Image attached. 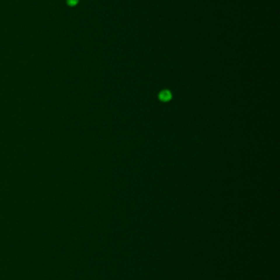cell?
Returning <instances> with one entry per match:
<instances>
[{"label":"cell","mask_w":280,"mask_h":280,"mask_svg":"<svg viewBox=\"0 0 280 280\" xmlns=\"http://www.w3.org/2000/svg\"><path fill=\"white\" fill-rule=\"evenodd\" d=\"M159 98L163 102H168L172 98V94L169 90H164L159 94Z\"/></svg>","instance_id":"obj_1"},{"label":"cell","mask_w":280,"mask_h":280,"mask_svg":"<svg viewBox=\"0 0 280 280\" xmlns=\"http://www.w3.org/2000/svg\"><path fill=\"white\" fill-rule=\"evenodd\" d=\"M77 3V0H68V3L70 5H75Z\"/></svg>","instance_id":"obj_2"}]
</instances>
